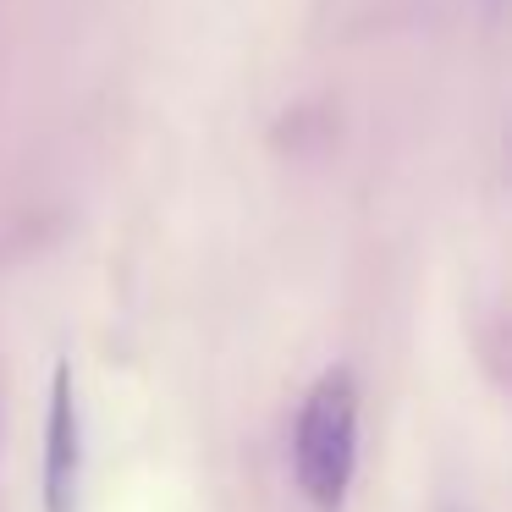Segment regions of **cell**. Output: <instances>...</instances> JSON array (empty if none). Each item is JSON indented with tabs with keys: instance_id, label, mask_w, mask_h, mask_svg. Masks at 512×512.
Here are the masks:
<instances>
[{
	"instance_id": "obj_1",
	"label": "cell",
	"mask_w": 512,
	"mask_h": 512,
	"mask_svg": "<svg viewBox=\"0 0 512 512\" xmlns=\"http://www.w3.org/2000/svg\"><path fill=\"white\" fill-rule=\"evenodd\" d=\"M358 463V386L347 369H331L309 386L292 430V479L309 496V507L336 512L347 501Z\"/></svg>"
},
{
	"instance_id": "obj_2",
	"label": "cell",
	"mask_w": 512,
	"mask_h": 512,
	"mask_svg": "<svg viewBox=\"0 0 512 512\" xmlns=\"http://www.w3.org/2000/svg\"><path fill=\"white\" fill-rule=\"evenodd\" d=\"M78 479H83V441H78V408H72V369L56 364L50 413H45V512H78Z\"/></svg>"
},
{
	"instance_id": "obj_3",
	"label": "cell",
	"mask_w": 512,
	"mask_h": 512,
	"mask_svg": "<svg viewBox=\"0 0 512 512\" xmlns=\"http://www.w3.org/2000/svg\"><path fill=\"white\" fill-rule=\"evenodd\" d=\"M485 6H490V12H501V6H507V0H485Z\"/></svg>"
}]
</instances>
